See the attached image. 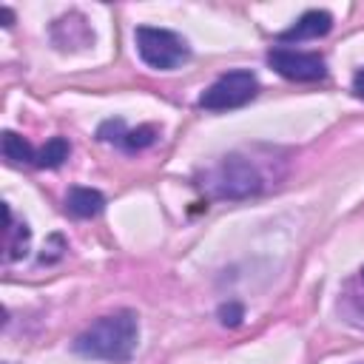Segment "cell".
Returning <instances> with one entry per match:
<instances>
[{
	"label": "cell",
	"instance_id": "10",
	"mask_svg": "<svg viewBox=\"0 0 364 364\" xmlns=\"http://www.w3.org/2000/svg\"><path fill=\"white\" fill-rule=\"evenodd\" d=\"M154 142H156V128H154V125H139V128H134V131H125L117 145H119L122 151L134 154V151H142V148H148V145H154Z\"/></svg>",
	"mask_w": 364,
	"mask_h": 364
},
{
	"label": "cell",
	"instance_id": "12",
	"mask_svg": "<svg viewBox=\"0 0 364 364\" xmlns=\"http://www.w3.org/2000/svg\"><path fill=\"white\" fill-rule=\"evenodd\" d=\"M128 128H125V122L122 119H105L102 125H100V131H97V136L102 139V142H119L122 139V134H125Z\"/></svg>",
	"mask_w": 364,
	"mask_h": 364
},
{
	"label": "cell",
	"instance_id": "8",
	"mask_svg": "<svg viewBox=\"0 0 364 364\" xmlns=\"http://www.w3.org/2000/svg\"><path fill=\"white\" fill-rule=\"evenodd\" d=\"M3 156L11 162V165H34V156H37V151L31 148V142H26L20 134H14V131H6L3 134Z\"/></svg>",
	"mask_w": 364,
	"mask_h": 364
},
{
	"label": "cell",
	"instance_id": "7",
	"mask_svg": "<svg viewBox=\"0 0 364 364\" xmlns=\"http://www.w3.org/2000/svg\"><path fill=\"white\" fill-rule=\"evenodd\" d=\"M102 208H105V196H102L100 191H94V188L77 185V188H71L68 196H65V210H68L71 216H77V219H91V216H97Z\"/></svg>",
	"mask_w": 364,
	"mask_h": 364
},
{
	"label": "cell",
	"instance_id": "13",
	"mask_svg": "<svg viewBox=\"0 0 364 364\" xmlns=\"http://www.w3.org/2000/svg\"><path fill=\"white\" fill-rule=\"evenodd\" d=\"M242 318H245V307H242V304L228 301V304L219 307V321H222L225 327H236Z\"/></svg>",
	"mask_w": 364,
	"mask_h": 364
},
{
	"label": "cell",
	"instance_id": "4",
	"mask_svg": "<svg viewBox=\"0 0 364 364\" xmlns=\"http://www.w3.org/2000/svg\"><path fill=\"white\" fill-rule=\"evenodd\" d=\"M259 91V80L247 68H233L222 77H216L202 94H199V108L205 111H230L247 105Z\"/></svg>",
	"mask_w": 364,
	"mask_h": 364
},
{
	"label": "cell",
	"instance_id": "9",
	"mask_svg": "<svg viewBox=\"0 0 364 364\" xmlns=\"http://www.w3.org/2000/svg\"><path fill=\"white\" fill-rule=\"evenodd\" d=\"M71 154V145L68 139L63 136H51L43 148H37V156H34V165L37 168H60Z\"/></svg>",
	"mask_w": 364,
	"mask_h": 364
},
{
	"label": "cell",
	"instance_id": "3",
	"mask_svg": "<svg viewBox=\"0 0 364 364\" xmlns=\"http://www.w3.org/2000/svg\"><path fill=\"white\" fill-rule=\"evenodd\" d=\"M134 43H136V51H139L142 63L151 65V68H159V71H173L191 57V48L185 43V37H179L171 28L136 26Z\"/></svg>",
	"mask_w": 364,
	"mask_h": 364
},
{
	"label": "cell",
	"instance_id": "1",
	"mask_svg": "<svg viewBox=\"0 0 364 364\" xmlns=\"http://www.w3.org/2000/svg\"><path fill=\"white\" fill-rule=\"evenodd\" d=\"M139 341V321L136 313L131 310H117L94 324H88L77 338H74V353L97 361H111V364H125L131 361L134 350Z\"/></svg>",
	"mask_w": 364,
	"mask_h": 364
},
{
	"label": "cell",
	"instance_id": "5",
	"mask_svg": "<svg viewBox=\"0 0 364 364\" xmlns=\"http://www.w3.org/2000/svg\"><path fill=\"white\" fill-rule=\"evenodd\" d=\"M267 65L293 82H316V80H324V74H327V63L321 54L296 51V48H284V46L267 51Z\"/></svg>",
	"mask_w": 364,
	"mask_h": 364
},
{
	"label": "cell",
	"instance_id": "2",
	"mask_svg": "<svg viewBox=\"0 0 364 364\" xmlns=\"http://www.w3.org/2000/svg\"><path fill=\"white\" fill-rule=\"evenodd\" d=\"M210 196L216 199H247V196H256L264 185L259 168L242 156V154H228L222 156L208 173H205V182Z\"/></svg>",
	"mask_w": 364,
	"mask_h": 364
},
{
	"label": "cell",
	"instance_id": "14",
	"mask_svg": "<svg viewBox=\"0 0 364 364\" xmlns=\"http://www.w3.org/2000/svg\"><path fill=\"white\" fill-rule=\"evenodd\" d=\"M353 94H355L358 100H364V68H358L355 77H353Z\"/></svg>",
	"mask_w": 364,
	"mask_h": 364
},
{
	"label": "cell",
	"instance_id": "15",
	"mask_svg": "<svg viewBox=\"0 0 364 364\" xmlns=\"http://www.w3.org/2000/svg\"><path fill=\"white\" fill-rule=\"evenodd\" d=\"M361 282H364V267H361Z\"/></svg>",
	"mask_w": 364,
	"mask_h": 364
},
{
	"label": "cell",
	"instance_id": "11",
	"mask_svg": "<svg viewBox=\"0 0 364 364\" xmlns=\"http://www.w3.org/2000/svg\"><path fill=\"white\" fill-rule=\"evenodd\" d=\"M9 259H20L26 253V245H28V228L20 225V228H9Z\"/></svg>",
	"mask_w": 364,
	"mask_h": 364
},
{
	"label": "cell",
	"instance_id": "6",
	"mask_svg": "<svg viewBox=\"0 0 364 364\" xmlns=\"http://www.w3.org/2000/svg\"><path fill=\"white\" fill-rule=\"evenodd\" d=\"M333 28V17L330 11L321 9H310L304 11L290 28L279 31V43H304V40H318Z\"/></svg>",
	"mask_w": 364,
	"mask_h": 364
}]
</instances>
